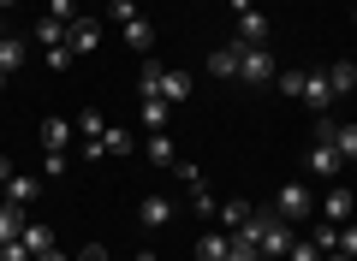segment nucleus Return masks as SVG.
I'll return each instance as SVG.
<instances>
[{"label": "nucleus", "mask_w": 357, "mask_h": 261, "mask_svg": "<svg viewBox=\"0 0 357 261\" xmlns=\"http://www.w3.org/2000/svg\"><path fill=\"white\" fill-rule=\"evenodd\" d=\"M340 255H351V261H357V226H351V220L340 226Z\"/></svg>", "instance_id": "34"}, {"label": "nucleus", "mask_w": 357, "mask_h": 261, "mask_svg": "<svg viewBox=\"0 0 357 261\" xmlns=\"http://www.w3.org/2000/svg\"><path fill=\"white\" fill-rule=\"evenodd\" d=\"M0 6H13V0H0Z\"/></svg>", "instance_id": "41"}, {"label": "nucleus", "mask_w": 357, "mask_h": 261, "mask_svg": "<svg viewBox=\"0 0 357 261\" xmlns=\"http://www.w3.org/2000/svg\"><path fill=\"white\" fill-rule=\"evenodd\" d=\"M232 13H238V36H232V42L262 48V42H268V13L256 6V0H232Z\"/></svg>", "instance_id": "3"}, {"label": "nucleus", "mask_w": 357, "mask_h": 261, "mask_svg": "<svg viewBox=\"0 0 357 261\" xmlns=\"http://www.w3.org/2000/svg\"><path fill=\"white\" fill-rule=\"evenodd\" d=\"M274 89H280L286 101H298L304 95V72H274Z\"/></svg>", "instance_id": "26"}, {"label": "nucleus", "mask_w": 357, "mask_h": 261, "mask_svg": "<svg viewBox=\"0 0 357 261\" xmlns=\"http://www.w3.org/2000/svg\"><path fill=\"white\" fill-rule=\"evenodd\" d=\"M126 42H131V54H149L155 48V24H149V18H126Z\"/></svg>", "instance_id": "11"}, {"label": "nucleus", "mask_w": 357, "mask_h": 261, "mask_svg": "<svg viewBox=\"0 0 357 261\" xmlns=\"http://www.w3.org/2000/svg\"><path fill=\"white\" fill-rule=\"evenodd\" d=\"M42 190V178H6V202H18V208H30Z\"/></svg>", "instance_id": "19"}, {"label": "nucleus", "mask_w": 357, "mask_h": 261, "mask_svg": "<svg viewBox=\"0 0 357 261\" xmlns=\"http://www.w3.org/2000/svg\"><path fill=\"white\" fill-rule=\"evenodd\" d=\"M274 214H280L286 226H298V220H310V214H316V196H310V184H280V196H274Z\"/></svg>", "instance_id": "2"}, {"label": "nucleus", "mask_w": 357, "mask_h": 261, "mask_svg": "<svg viewBox=\"0 0 357 261\" xmlns=\"http://www.w3.org/2000/svg\"><path fill=\"white\" fill-rule=\"evenodd\" d=\"M250 214H256V208H250V202H220V214H215V220H220V226H227V232H238V226H244V220H250Z\"/></svg>", "instance_id": "21"}, {"label": "nucleus", "mask_w": 357, "mask_h": 261, "mask_svg": "<svg viewBox=\"0 0 357 261\" xmlns=\"http://www.w3.org/2000/svg\"><path fill=\"white\" fill-rule=\"evenodd\" d=\"M328 84H333V95H351V89H357V65L351 60H333L328 65Z\"/></svg>", "instance_id": "16"}, {"label": "nucleus", "mask_w": 357, "mask_h": 261, "mask_svg": "<svg viewBox=\"0 0 357 261\" xmlns=\"http://www.w3.org/2000/svg\"><path fill=\"white\" fill-rule=\"evenodd\" d=\"M298 101H304V107H316V119H321V113L333 107V84H328V72H304V95H298Z\"/></svg>", "instance_id": "6"}, {"label": "nucleus", "mask_w": 357, "mask_h": 261, "mask_svg": "<svg viewBox=\"0 0 357 261\" xmlns=\"http://www.w3.org/2000/svg\"><path fill=\"white\" fill-rule=\"evenodd\" d=\"M286 261H321V249H316V244H298V237H292V249H286Z\"/></svg>", "instance_id": "33"}, {"label": "nucleus", "mask_w": 357, "mask_h": 261, "mask_svg": "<svg viewBox=\"0 0 357 261\" xmlns=\"http://www.w3.org/2000/svg\"><path fill=\"white\" fill-rule=\"evenodd\" d=\"M66 166H72V155H66V149H48V155H42V173H48V178H60Z\"/></svg>", "instance_id": "29"}, {"label": "nucleus", "mask_w": 357, "mask_h": 261, "mask_svg": "<svg viewBox=\"0 0 357 261\" xmlns=\"http://www.w3.org/2000/svg\"><path fill=\"white\" fill-rule=\"evenodd\" d=\"M107 6H114V18H119V24H126V18H137V0H107Z\"/></svg>", "instance_id": "35"}, {"label": "nucleus", "mask_w": 357, "mask_h": 261, "mask_svg": "<svg viewBox=\"0 0 357 261\" xmlns=\"http://www.w3.org/2000/svg\"><path fill=\"white\" fill-rule=\"evenodd\" d=\"M72 131H77V143H96V137H102V131H107V119H102V113H96V107H84V113H77V119H72Z\"/></svg>", "instance_id": "15"}, {"label": "nucleus", "mask_w": 357, "mask_h": 261, "mask_svg": "<svg viewBox=\"0 0 357 261\" xmlns=\"http://www.w3.org/2000/svg\"><path fill=\"white\" fill-rule=\"evenodd\" d=\"M333 149H340V161H357V125H340L333 131Z\"/></svg>", "instance_id": "24"}, {"label": "nucleus", "mask_w": 357, "mask_h": 261, "mask_svg": "<svg viewBox=\"0 0 357 261\" xmlns=\"http://www.w3.org/2000/svg\"><path fill=\"white\" fill-rule=\"evenodd\" d=\"M36 42H42V48H60V42H66V24H60V18H42V24H36Z\"/></svg>", "instance_id": "25"}, {"label": "nucleus", "mask_w": 357, "mask_h": 261, "mask_svg": "<svg viewBox=\"0 0 357 261\" xmlns=\"http://www.w3.org/2000/svg\"><path fill=\"white\" fill-rule=\"evenodd\" d=\"M143 101V125H149V131H167V119H173V107H167L161 95H137Z\"/></svg>", "instance_id": "17"}, {"label": "nucleus", "mask_w": 357, "mask_h": 261, "mask_svg": "<svg viewBox=\"0 0 357 261\" xmlns=\"http://www.w3.org/2000/svg\"><path fill=\"white\" fill-rule=\"evenodd\" d=\"M131 261H155V255H149V249H143V255H131Z\"/></svg>", "instance_id": "40"}, {"label": "nucleus", "mask_w": 357, "mask_h": 261, "mask_svg": "<svg viewBox=\"0 0 357 261\" xmlns=\"http://www.w3.org/2000/svg\"><path fill=\"white\" fill-rule=\"evenodd\" d=\"M42 54H48V65H54V72H66V65H72V60H77V54H72V48H66V42H60V48H42Z\"/></svg>", "instance_id": "32"}, {"label": "nucleus", "mask_w": 357, "mask_h": 261, "mask_svg": "<svg viewBox=\"0 0 357 261\" xmlns=\"http://www.w3.org/2000/svg\"><path fill=\"white\" fill-rule=\"evenodd\" d=\"M149 161L155 166H173L178 155H173V137H167V131H149Z\"/></svg>", "instance_id": "22"}, {"label": "nucleus", "mask_w": 357, "mask_h": 261, "mask_svg": "<svg viewBox=\"0 0 357 261\" xmlns=\"http://www.w3.org/2000/svg\"><path fill=\"white\" fill-rule=\"evenodd\" d=\"M137 95H161L167 107H178V101L191 95V77L173 72V65H143L137 72Z\"/></svg>", "instance_id": "1"}, {"label": "nucleus", "mask_w": 357, "mask_h": 261, "mask_svg": "<svg viewBox=\"0 0 357 261\" xmlns=\"http://www.w3.org/2000/svg\"><path fill=\"white\" fill-rule=\"evenodd\" d=\"M18 65H24V42H18V36H0V77H13Z\"/></svg>", "instance_id": "18"}, {"label": "nucleus", "mask_w": 357, "mask_h": 261, "mask_svg": "<svg viewBox=\"0 0 357 261\" xmlns=\"http://www.w3.org/2000/svg\"><path fill=\"white\" fill-rule=\"evenodd\" d=\"M173 220V196H161V190H149V196L137 202V226H167Z\"/></svg>", "instance_id": "8"}, {"label": "nucleus", "mask_w": 357, "mask_h": 261, "mask_svg": "<svg viewBox=\"0 0 357 261\" xmlns=\"http://www.w3.org/2000/svg\"><path fill=\"white\" fill-rule=\"evenodd\" d=\"M48 18H60V24H72V18H77V0H48Z\"/></svg>", "instance_id": "30"}, {"label": "nucleus", "mask_w": 357, "mask_h": 261, "mask_svg": "<svg viewBox=\"0 0 357 261\" xmlns=\"http://www.w3.org/2000/svg\"><path fill=\"white\" fill-rule=\"evenodd\" d=\"M36 261H66V255H60V249H48V255H36Z\"/></svg>", "instance_id": "39"}, {"label": "nucleus", "mask_w": 357, "mask_h": 261, "mask_svg": "<svg viewBox=\"0 0 357 261\" xmlns=\"http://www.w3.org/2000/svg\"><path fill=\"white\" fill-rule=\"evenodd\" d=\"M238 84H274V60H268V48H244Z\"/></svg>", "instance_id": "5"}, {"label": "nucleus", "mask_w": 357, "mask_h": 261, "mask_svg": "<svg viewBox=\"0 0 357 261\" xmlns=\"http://www.w3.org/2000/svg\"><path fill=\"white\" fill-rule=\"evenodd\" d=\"M24 226H30V214L18 208V202H0V244H13V237L24 232Z\"/></svg>", "instance_id": "13"}, {"label": "nucleus", "mask_w": 357, "mask_h": 261, "mask_svg": "<svg viewBox=\"0 0 357 261\" xmlns=\"http://www.w3.org/2000/svg\"><path fill=\"white\" fill-rule=\"evenodd\" d=\"M227 261H262V249H256L250 237H238V232H232V249H227Z\"/></svg>", "instance_id": "27"}, {"label": "nucleus", "mask_w": 357, "mask_h": 261, "mask_svg": "<svg viewBox=\"0 0 357 261\" xmlns=\"http://www.w3.org/2000/svg\"><path fill=\"white\" fill-rule=\"evenodd\" d=\"M238 60H244V42H227V48H215V54H208V72H215V77H227V84H238Z\"/></svg>", "instance_id": "7"}, {"label": "nucleus", "mask_w": 357, "mask_h": 261, "mask_svg": "<svg viewBox=\"0 0 357 261\" xmlns=\"http://www.w3.org/2000/svg\"><path fill=\"white\" fill-rule=\"evenodd\" d=\"M72 261H107V249H102V244H84V249H77Z\"/></svg>", "instance_id": "36"}, {"label": "nucleus", "mask_w": 357, "mask_h": 261, "mask_svg": "<svg viewBox=\"0 0 357 261\" xmlns=\"http://www.w3.org/2000/svg\"><path fill=\"white\" fill-rule=\"evenodd\" d=\"M321 261H351V255H340V249H328V255H321Z\"/></svg>", "instance_id": "38"}, {"label": "nucleus", "mask_w": 357, "mask_h": 261, "mask_svg": "<svg viewBox=\"0 0 357 261\" xmlns=\"http://www.w3.org/2000/svg\"><path fill=\"white\" fill-rule=\"evenodd\" d=\"M0 261H36V255L24 249V237H13V244H0Z\"/></svg>", "instance_id": "31"}, {"label": "nucleus", "mask_w": 357, "mask_h": 261, "mask_svg": "<svg viewBox=\"0 0 357 261\" xmlns=\"http://www.w3.org/2000/svg\"><path fill=\"white\" fill-rule=\"evenodd\" d=\"M6 178H13V161H6V155H0V184H6Z\"/></svg>", "instance_id": "37"}, {"label": "nucleus", "mask_w": 357, "mask_h": 261, "mask_svg": "<svg viewBox=\"0 0 357 261\" xmlns=\"http://www.w3.org/2000/svg\"><path fill=\"white\" fill-rule=\"evenodd\" d=\"M310 244H316L321 255H328V249H340V226H333V220H328V226H316V237H310Z\"/></svg>", "instance_id": "28"}, {"label": "nucleus", "mask_w": 357, "mask_h": 261, "mask_svg": "<svg viewBox=\"0 0 357 261\" xmlns=\"http://www.w3.org/2000/svg\"><path fill=\"white\" fill-rule=\"evenodd\" d=\"M0 36H6V24H0Z\"/></svg>", "instance_id": "42"}, {"label": "nucleus", "mask_w": 357, "mask_h": 261, "mask_svg": "<svg viewBox=\"0 0 357 261\" xmlns=\"http://www.w3.org/2000/svg\"><path fill=\"white\" fill-rule=\"evenodd\" d=\"M321 220H333V226L351 220V190H345V184H333L328 196H321Z\"/></svg>", "instance_id": "10"}, {"label": "nucleus", "mask_w": 357, "mask_h": 261, "mask_svg": "<svg viewBox=\"0 0 357 261\" xmlns=\"http://www.w3.org/2000/svg\"><path fill=\"white\" fill-rule=\"evenodd\" d=\"M18 237H24V249H30V255H48V249H54V232H48V226H36V220H30Z\"/></svg>", "instance_id": "20"}, {"label": "nucleus", "mask_w": 357, "mask_h": 261, "mask_svg": "<svg viewBox=\"0 0 357 261\" xmlns=\"http://www.w3.org/2000/svg\"><path fill=\"white\" fill-rule=\"evenodd\" d=\"M227 249H232V232H203L197 237V261H227Z\"/></svg>", "instance_id": "12"}, {"label": "nucleus", "mask_w": 357, "mask_h": 261, "mask_svg": "<svg viewBox=\"0 0 357 261\" xmlns=\"http://www.w3.org/2000/svg\"><path fill=\"white\" fill-rule=\"evenodd\" d=\"M191 208L203 214V220H215V214H220V202H215V190H208V184H191Z\"/></svg>", "instance_id": "23"}, {"label": "nucleus", "mask_w": 357, "mask_h": 261, "mask_svg": "<svg viewBox=\"0 0 357 261\" xmlns=\"http://www.w3.org/2000/svg\"><path fill=\"white\" fill-rule=\"evenodd\" d=\"M36 137H42V149H66V143H72L77 131H72L66 119H42V125H36Z\"/></svg>", "instance_id": "14"}, {"label": "nucleus", "mask_w": 357, "mask_h": 261, "mask_svg": "<svg viewBox=\"0 0 357 261\" xmlns=\"http://www.w3.org/2000/svg\"><path fill=\"white\" fill-rule=\"evenodd\" d=\"M340 166H345V161H340V149H333V143H321V137L310 143V173H321V178H340Z\"/></svg>", "instance_id": "9"}, {"label": "nucleus", "mask_w": 357, "mask_h": 261, "mask_svg": "<svg viewBox=\"0 0 357 261\" xmlns=\"http://www.w3.org/2000/svg\"><path fill=\"white\" fill-rule=\"evenodd\" d=\"M96 42H102V18L77 13L72 24H66V48H72V54H89V48H96Z\"/></svg>", "instance_id": "4"}]
</instances>
